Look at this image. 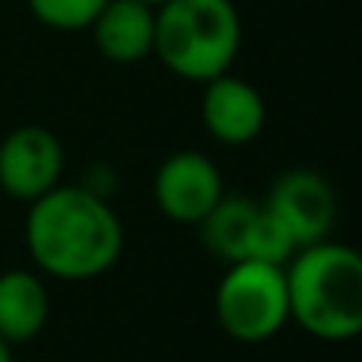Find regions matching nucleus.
<instances>
[{
    "label": "nucleus",
    "instance_id": "obj_6",
    "mask_svg": "<svg viewBox=\"0 0 362 362\" xmlns=\"http://www.w3.org/2000/svg\"><path fill=\"white\" fill-rule=\"evenodd\" d=\"M64 146L48 127L23 124L0 140V191L32 204L61 185Z\"/></svg>",
    "mask_w": 362,
    "mask_h": 362
},
{
    "label": "nucleus",
    "instance_id": "obj_5",
    "mask_svg": "<svg viewBox=\"0 0 362 362\" xmlns=\"http://www.w3.org/2000/svg\"><path fill=\"white\" fill-rule=\"evenodd\" d=\"M264 210L293 235L296 248H308L331 235L337 219V197L321 172L289 169L270 185Z\"/></svg>",
    "mask_w": 362,
    "mask_h": 362
},
{
    "label": "nucleus",
    "instance_id": "obj_15",
    "mask_svg": "<svg viewBox=\"0 0 362 362\" xmlns=\"http://www.w3.org/2000/svg\"><path fill=\"white\" fill-rule=\"evenodd\" d=\"M140 4H146V6H153V10H156V6H163V4H169V0H140Z\"/></svg>",
    "mask_w": 362,
    "mask_h": 362
},
{
    "label": "nucleus",
    "instance_id": "obj_2",
    "mask_svg": "<svg viewBox=\"0 0 362 362\" xmlns=\"http://www.w3.org/2000/svg\"><path fill=\"white\" fill-rule=\"evenodd\" d=\"M289 318L318 340L362 334V251L340 242L299 248L286 264Z\"/></svg>",
    "mask_w": 362,
    "mask_h": 362
},
{
    "label": "nucleus",
    "instance_id": "obj_3",
    "mask_svg": "<svg viewBox=\"0 0 362 362\" xmlns=\"http://www.w3.org/2000/svg\"><path fill=\"white\" fill-rule=\"evenodd\" d=\"M242 51V16L232 0H169L156 6L153 54L187 83L229 74Z\"/></svg>",
    "mask_w": 362,
    "mask_h": 362
},
{
    "label": "nucleus",
    "instance_id": "obj_12",
    "mask_svg": "<svg viewBox=\"0 0 362 362\" xmlns=\"http://www.w3.org/2000/svg\"><path fill=\"white\" fill-rule=\"evenodd\" d=\"M108 0H25L29 13L54 32H89Z\"/></svg>",
    "mask_w": 362,
    "mask_h": 362
},
{
    "label": "nucleus",
    "instance_id": "obj_14",
    "mask_svg": "<svg viewBox=\"0 0 362 362\" xmlns=\"http://www.w3.org/2000/svg\"><path fill=\"white\" fill-rule=\"evenodd\" d=\"M0 362H13V346L0 340Z\"/></svg>",
    "mask_w": 362,
    "mask_h": 362
},
{
    "label": "nucleus",
    "instance_id": "obj_11",
    "mask_svg": "<svg viewBox=\"0 0 362 362\" xmlns=\"http://www.w3.org/2000/svg\"><path fill=\"white\" fill-rule=\"evenodd\" d=\"M261 206L251 204L245 197H223L204 219H200V238H204L206 251L216 255L219 261L235 264L245 261V248H248L251 223H255Z\"/></svg>",
    "mask_w": 362,
    "mask_h": 362
},
{
    "label": "nucleus",
    "instance_id": "obj_9",
    "mask_svg": "<svg viewBox=\"0 0 362 362\" xmlns=\"http://www.w3.org/2000/svg\"><path fill=\"white\" fill-rule=\"evenodd\" d=\"M99 54L112 64H137L153 54L156 10L140 0H108L89 25Z\"/></svg>",
    "mask_w": 362,
    "mask_h": 362
},
{
    "label": "nucleus",
    "instance_id": "obj_8",
    "mask_svg": "<svg viewBox=\"0 0 362 362\" xmlns=\"http://www.w3.org/2000/svg\"><path fill=\"white\" fill-rule=\"evenodd\" d=\"M200 121L216 144L245 146L261 137L264 124H267V105H264V95L248 80L223 74L204 83Z\"/></svg>",
    "mask_w": 362,
    "mask_h": 362
},
{
    "label": "nucleus",
    "instance_id": "obj_1",
    "mask_svg": "<svg viewBox=\"0 0 362 362\" xmlns=\"http://www.w3.org/2000/svg\"><path fill=\"white\" fill-rule=\"evenodd\" d=\"M25 248L42 274L80 283L118 264L124 229L118 213L93 187L57 185L29 204Z\"/></svg>",
    "mask_w": 362,
    "mask_h": 362
},
{
    "label": "nucleus",
    "instance_id": "obj_7",
    "mask_svg": "<svg viewBox=\"0 0 362 362\" xmlns=\"http://www.w3.org/2000/svg\"><path fill=\"white\" fill-rule=\"evenodd\" d=\"M223 197V175L216 163L197 150L172 153L153 175V200L172 223L197 226Z\"/></svg>",
    "mask_w": 362,
    "mask_h": 362
},
{
    "label": "nucleus",
    "instance_id": "obj_10",
    "mask_svg": "<svg viewBox=\"0 0 362 362\" xmlns=\"http://www.w3.org/2000/svg\"><path fill=\"white\" fill-rule=\"evenodd\" d=\"M51 299L42 276L32 270H4L0 274V340L10 346L29 344L45 331Z\"/></svg>",
    "mask_w": 362,
    "mask_h": 362
},
{
    "label": "nucleus",
    "instance_id": "obj_4",
    "mask_svg": "<svg viewBox=\"0 0 362 362\" xmlns=\"http://www.w3.org/2000/svg\"><path fill=\"white\" fill-rule=\"evenodd\" d=\"M216 321L238 344H264L289 321L286 267L264 261H235L216 286Z\"/></svg>",
    "mask_w": 362,
    "mask_h": 362
},
{
    "label": "nucleus",
    "instance_id": "obj_13",
    "mask_svg": "<svg viewBox=\"0 0 362 362\" xmlns=\"http://www.w3.org/2000/svg\"><path fill=\"white\" fill-rule=\"evenodd\" d=\"M296 242L267 210H257L255 223H251V235H248V248H245V257L251 261H264V264H276V267H286L296 255Z\"/></svg>",
    "mask_w": 362,
    "mask_h": 362
}]
</instances>
